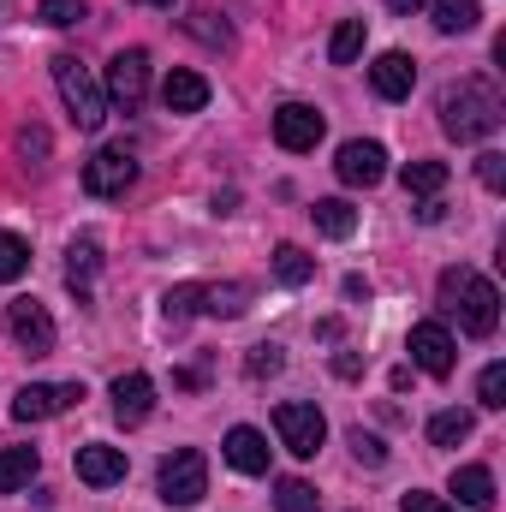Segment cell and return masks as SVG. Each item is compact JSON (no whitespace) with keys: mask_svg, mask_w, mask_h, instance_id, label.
Here are the masks:
<instances>
[{"mask_svg":"<svg viewBox=\"0 0 506 512\" xmlns=\"http://www.w3.org/2000/svg\"><path fill=\"white\" fill-rule=\"evenodd\" d=\"M471 429H477L471 411H435L429 417V441L435 447H459V441H471Z\"/></svg>","mask_w":506,"mask_h":512,"instance_id":"d4e9b609","label":"cell"},{"mask_svg":"<svg viewBox=\"0 0 506 512\" xmlns=\"http://www.w3.org/2000/svg\"><path fill=\"white\" fill-rule=\"evenodd\" d=\"M24 268H30V245H24L18 233H0V286H6V280H18Z\"/></svg>","mask_w":506,"mask_h":512,"instance_id":"f546056e","label":"cell"},{"mask_svg":"<svg viewBox=\"0 0 506 512\" xmlns=\"http://www.w3.org/2000/svg\"><path fill=\"white\" fill-rule=\"evenodd\" d=\"M399 507H405V512H459L453 501H441V495H423V489H411Z\"/></svg>","mask_w":506,"mask_h":512,"instance_id":"74e56055","label":"cell"},{"mask_svg":"<svg viewBox=\"0 0 506 512\" xmlns=\"http://www.w3.org/2000/svg\"><path fill=\"white\" fill-rule=\"evenodd\" d=\"M477 399H483L489 411H501L506 405V364H489V370L477 376Z\"/></svg>","mask_w":506,"mask_h":512,"instance_id":"1f68e13d","label":"cell"},{"mask_svg":"<svg viewBox=\"0 0 506 512\" xmlns=\"http://www.w3.org/2000/svg\"><path fill=\"white\" fill-rule=\"evenodd\" d=\"M108 96H114L126 114L143 102V96H149V54H143V48L114 54V66H108Z\"/></svg>","mask_w":506,"mask_h":512,"instance_id":"30bf717a","label":"cell"},{"mask_svg":"<svg viewBox=\"0 0 506 512\" xmlns=\"http://www.w3.org/2000/svg\"><path fill=\"white\" fill-rule=\"evenodd\" d=\"M6 334H12L30 358H48V352H54V316H48L36 298H12V304H6Z\"/></svg>","mask_w":506,"mask_h":512,"instance_id":"52a82bcc","label":"cell"},{"mask_svg":"<svg viewBox=\"0 0 506 512\" xmlns=\"http://www.w3.org/2000/svg\"><path fill=\"white\" fill-rule=\"evenodd\" d=\"M221 453H227V465H233V471H245V477H262V471H268V435H262V429H251V423L227 429Z\"/></svg>","mask_w":506,"mask_h":512,"instance_id":"2e32d148","label":"cell"},{"mask_svg":"<svg viewBox=\"0 0 506 512\" xmlns=\"http://www.w3.org/2000/svg\"><path fill=\"white\" fill-rule=\"evenodd\" d=\"M405 352H411V364L423 376H453V364H459V346H453V334L441 322H417L411 340H405Z\"/></svg>","mask_w":506,"mask_h":512,"instance_id":"ba28073f","label":"cell"},{"mask_svg":"<svg viewBox=\"0 0 506 512\" xmlns=\"http://www.w3.org/2000/svg\"><path fill=\"white\" fill-rule=\"evenodd\" d=\"M429 12H435L429 24H435L441 36H465V30H477V18H483L477 0H429Z\"/></svg>","mask_w":506,"mask_h":512,"instance_id":"44dd1931","label":"cell"},{"mask_svg":"<svg viewBox=\"0 0 506 512\" xmlns=\"http://www.w3.org/2000/svg\"><path fill=\"white\" fill-rule=\"evenodd\" d=\"M78 483H90V489H114V483H126V453L108 447V441L78 447Z\"/></svg>","mask_w":506,"mask_h":512,"instance_id":"5bb4252c","label":"cell"},{"mask_svg":"<svg viewBox=\"0 0 506 512\" xmlns=\"http://www.w3.org/2000/svg\"><path fill=\"white\" fill-rule=\"evenodd\" d=\"M191 36H203V42H221V48L233 42V30H227V24H215V12H197V18H191Z\"/></svg>","mask_w":506,"mask_h":512,"instance_id":"d590c367","label":"cell"},{"mask_svg":"<svg viewBox=\"0 0 506 512\" xmlns=\"http://www.w3.org/2000/svg\"><path fill=\"white\" fill-rule=\"evenodd\" d=\"M96 274H102V245L84 233V239H72V245H66V286H72L78 298H90Z\"/></svg>","mask_w":506,"mask_h":512,"instance_id":"d6986e66","label":"cell"},{"mask_svg":"<svg viewBox=\"0 0 506 512\" xmlns=\"http://www.w3.org/2000/svg\"><path fill=\"white\" fill-rule=\"evenodd\" d=\"M364 36H370L364 18H340V30L328 36V60H334V66H352V60L364 54Z\"/></svg>","mask_w":506,"mask_h":512,"instance_id":"cb8c5ba5","label":"cell"},{"mask_svg":"<svg viewBox=\"0 0 506 512\" xmlns=\"http://www.w3.org/2000/svg\"><path fill=\"white\" fill-rule=\"evenodd\" d=\"M274 435H280V447L292 459H316L322 441H328V417L316 405H304V399H286V405H274Z\"/></svg>","mask_w":506,"mask_h":512,"instance_id":"5b68a950","label":"cell"},{"mask_svg":"<svg viewBox=\"0 0 506 512\" xmlns=\"http://www.w3.org/2000/svg\"><path fill=\"white\" fill-rule=\"evenodd\" d=\"M36 447H6L0 453V495H12V489H24L30 477H36Z\"/></svg>","mask_w":506,"mask_h":512,"instance_id":"603a6c76","label":"cell"},{"mask_svg":"<svg viewBox=\"0 0 506 512\" xmlns=\"http://www.w3.org/2000/svg\"><path fill=\"white\" fill-rule=\"evenodd\" d=\"M506 120V102L495 84H483V78H459L447 96H441V126L447 137H459V143H477V137H495Z\"/></svg>","mask_w":506,"mask_h":512,"instance_id":"7a4b0ae2","label":"cell"},{"mask_svg":"<svg viewBox=\"0 0 506 512\" xmlns=\"http://www.w3.org/2000/svg\"><path fill=\"white\" fill-rule=\"evenodd\" d=\"M131 185H137V161L126 149H96L84 161V191L90 197H126Z\"/></svg>","mask_w":506,"mask_h":512,"instance_id":"9c48e42d","label":"cell"},{"mask_svg":"<svg viewBox=\"0 0 506 512\" xmlns=\"http://www.w3.org/2000/svg\"><path fill=\"white\" fill-rule=\"evenodd\" d=\"M149 6H173V0H149Z\"/></svg>","mask_w":506,"mask_h":512,"instance_id":"b9f144b4","label":"cell"},{"mask_svg":"<svg viewBox=\"0 0 506 512\" xmlns=\"http://www.w3.org/2000/svg\"><path fill=\"white\" fill-rule=\"evenodd\" d=\"M274 143L292 149V155L316 149V143H322V114H316L310 102H286V108L274 114Z\"/></svg>","mask_w":506,"mask_h":512,"instance_id":"8fae6325","label":"cell"},{"mask_svg":"<svg viewBox=\"0 0 506 512\" xmlns=\"http://www.w3.org/2000/svg\"><path fill=\"white\" fill-rule=\"evenodd\" d=\"M477 179H483L489 191H506V155L483 149V155H477Z\"/></svg>","mask_w":506,"mask_h":512,"instance_id":"d6a6232c","label":"cell"},{"mask_svg":"<svg viewBox=\"0 0 506 512\" xmlns=\"http://www.w3.org/2000/svg\"><path fill=\"white\" fill-rule=\"evenodd\" d=\"M417 221H441V197H423L417 203Z\"/></svg>","mask_w":506,"mask_h":512,"instance_id":"ab89813d","label":"cell"},{"mask_svg":"<svg viewBox=\"0 0 506 512\" xmlns=\"http://www.w3.org/2000/svg\"><path fill=\"white\" fill-rule=\"evenodd\" d=\"M108 399H114V417H120L126 429H137V423H149V411H155V382H149L143 370H131V376H114Z\"/></svg>","mask_w":506,"mask_h":512,"instance_id":"4fadbf2b","label":"cell"},{"mask_svg":"<svg viewBox=\"0 0 506 512\" xmlns=\"http://www.w3.org/2000/svg\"><path fill=\"white\" fill-rule=\"evenodd\" d=\"M352 453H358V465H370V471L387 465V447H381L376 435H364V429H352Z\"/></svg>","mask_w":506,"mask_h":512,"instance_id":"e575fe53","label":"cell"},{"mask_svg":"<svg viewBox=\"0 0 506 512\" xmlns=\"http://www.w3.org/2000/svg\"><path fill=\"white\" fill-rule=\"evenodd\" d=\"M245 370H251L256 382H262V376H274V370H280V346H256L251 358H245Z\"/></svg>","mask_w":506,"mask_h":512,"instance_id":"8d00e7d4","label":"cell"},{"mask_svg":"<svg viewBox=\"0 0 506 512\" xmlns=\"http://www.w3.org/2000/svg\"><path fill=\"white\" fill-rule=\"evenodd\" d=\"M334 173H340V185H381V173H387V149L370 143V137H352V143L340 149Z\"/></svg>","mask_w":506,"mask_h":512,"instance_id":"7c38bea8","label":"cell"},{"mask_svg":"<svg viewBox=\"0 0 506 512\" xmlns=\"http://www.w3.org/2000/svg\"><path fill=\"white\" fill-rule=\"evenodd\" d=\"M18 155L42 167V161H48V131H42V126H24V131H18Z\"/></svg>","mask_w":506,"mask_h":512,"instance_id":"836d02e7","label":"cell"},{"mask_svg":"<svg viewBox=\"0 0 506 512\" xmlns=\"http://www.w3.org/2000/svg\"><path fill=\"white\" fill-rule=\"evenodd\" d=\"M334 376H340V382H358V376H364V358H358V352H340V358H334Z\"/></svg>","mask_w":506,"mask_h":512,"instance_id":"f35d334b","label":"cell"},{"mask_svg":"<svg viewBox=\"0 0 506 512\" xmlns=\"http://www.w3.org/2000/svg\"><path fill=\"white\" fill-rule=\"evenodd\" d=\"M310 221H316L322 239H352V233H358V209H352L346 197H322V203L310 209Z\"/></svg>","mask_w":506,"mask_h":512,"instance_id":"ffe728a7","label":"cell"},{"mask_svg":"<svg viewBox=\"0 0 506 512\" xmlns=\"http://www.w3.org/2000/svg\"><path fill=\"white\" fill-rule=\"evenodd\" d=\"M155 489H161V501H167V507H197V501L209 495V459H203L197 447L167 453V459H161Z\"/></svg>","mask_w":506,"mask_h":512,"instance_id":"277c9868","label":"cell"},{"mask_svg":"<svg viewBox=\"0 0 506 512\" xmlns=\"http://www.w3.org/2000/svg\"><path fill=\"white\" fill-rule=\"evenodd\" d=\"M54 84H60V102H66L72 126L78 131H102V120H108V96H102V84H96L72 54H54Z\"/></svg>","mask_w":506,"mask_h":512,"instance_id":"3957f363","label":"cell"},{"mask_svg":"<svg viewBox=\"0 0 506 512\" xmlns=\"http://www.w3.org/2000/svg\"><path fill=\"white\" fill-rule=\"evenodd\" d=\"M441 310L459 316V328H465L471 340H489V334L501 328V292H495V280H483L477 268H447V274H441Z\"/></svg>","mask_w":506,"mask_h":512,"instance_id":"6da1fadb","label":"cell"},{"mask_svg":"<svg viewBox=\"0 0 506 512\" xmlns=\"http://www.w3.org/2000/svg\"><path fill=\"white\" fill-rule=\"evenodd\" d=\"M447 489H453V507L459 512H489L495 507V471H489V465H459Z\"/></svg>","mask_w":506,"mask_h":512,"instance_id":"e0dca14e","label":"cell"},{"mask_svg":"<svg viewBox=\"0 0 506 512\" xmlns=\"http://www.w3.org/2000/svg\"><path fill=\"white\" fill-rule=\"evenodd\" d=\"M197 310H203V286H197V280H185V286H173V292L161 298V316H167V322H185V316H197Z\"/></svg>","mask_w":506,"mask_h":512,"instance_id":"f1b7e54d","label":"cell"},{"mask_svg":"<svg viewBox=\"0 0 506 512\" xmlns=\"http://www.w3.org/2000/svg\"><path fill=\"white\" fill-rule=\"evenodd\" d=\"M251 304V286L245 280H233V286H203V310L209 316H239Z\"/></svg>","mask_w":506,"mask_h":512,"instance_id":"4316f807","label":"cell"},{"mask_svg":"<svg viewBox=\"0 0 506 512\" xmlns=\"http://www.w3.org/2000/svg\"><path fill=\"white\" fill-rule=\"evenodd\" d=\"M370 84H376L381 102H405V96L417 90V60H411V54H399V48H393V54H381L376 66H370Z\"/></svg>","mask_w":506,"mask_h":512,"instance_id":"9a60e30c","label":"cell"},{"mask_svg":"<svg viewBox=\"0 0 506 512\" xmlns=\"http://www.w3.org/2000/svg\"><path fill=\"white\" fill-rule=\"evenodd\" d=\"M161 102H167V114H203L209 108V78L203 72H167Z\"/></svg>","mask_w":506,"mask_h":512,"instance_id":"ac0fdd59","label":"cell"},{"mask_svg":"<svg viewBox=\"0 0 506 512\" xmlns=\"http://www.w3.org/2000/svg\"><path fill=\"white\" fill-rule=\"evenodd\" d=\"M387 6H393V12L405 18V12H417V6H429V0H387Z\"/></svg>","mask_w":506,"mask_h":512,"instance_id":"60d3db41","label":"cell"},{"mask_svg":"<svg viewBox=\"0 0 506 512\" xmlns=\"http://www.w3.org/2000/svg\"><path fill=\"white\" fill-rule=\"evenodd\" d=\"M84 12H90V0H42V6H36V18L54 24V30H72Z\"/></svg>","mask_w":506,"mask_h":512,"instance_id":"4dcf8cb0","label":"cell"},{"mask_svg":"<svg viewBox=\"0 0 506 512\" xmlns=\"http://www.w3.org/2000/svg\"><path fill=\"white\" fill-rule=\"evenodd\" d=\"M399 185H405V197H435L447 185V161H405Z\"/></svg>","mask_w":506,"mask_h":512,"instance_id":"7402d4cb","label":"cell"},{"mask_svg":"<svg viewBox=\"0 0 506 512\" xmlns=\"http://www.w3.org/2000/svg\"><path fill=\"white\" fill-rule=\"evenodd\" d=\"M310 274H316V262L298 251V245H280V251H274V280H280V286H304Z\"/></svg>","mask_w":506,"mask_h":512,"instance_id":"83f0119b","label":"cell"},{"mask_svg":"<svg viewBox=\"0 0 506 512\" xmlns=\"http://www.w3.org/2000/svg\"><path fill=\"white\" fill-rule=\"evenodd\" d=\"M274 512H322V501L304 477H280L274 483Z\"/></svg>","mask_w":506,"mask_h":512,"instance_id":"484cf974","label":"cell"},{"mask_svg":"<svg viewBox=\"0 0 506 512\" xmlns=\"http://www.w3.org/2000/svg\"><path fill=\"white\" fill-rule=\"evenodd\" d=\"M84 399V382H30L18 387V399H12V417L18 423H48V417H60V411H72Z\"/></svg>","mask_w":506,"mask_h":512,"instance_id":"8992f818","label":"cell"}]
</instances>
